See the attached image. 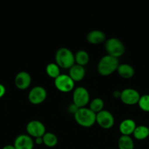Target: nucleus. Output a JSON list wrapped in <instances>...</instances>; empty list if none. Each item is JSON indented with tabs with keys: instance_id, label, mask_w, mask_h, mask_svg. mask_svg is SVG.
Masks as SVG:
<instances>
[{
	"instance_id": "7ed1b4c3",
	"label": "nucleus",
	"mask_w": 149,
	"mask_h": 149,
	"mask_svg": "<svg viewBox=\"0 0 149 149\" xmlns=\"http://www.w3.org/2000/svg\"><path fill=\"white\" fill-rule=\"evenodd\" d=\"M96 114L89 108H80L74 114L75 122L83 127H91L96 123Z\"/></svg>"
},
{
	"instance_id": "ddd939ff",
	"label": "nucleus",
	"mask_w": 149,
	"mask_h": 149,
	"mask_svg": "<svg viewBox=\"0 0 149 149\" xmlns=\"http://www.w3.org/2000/svg\"><path fill=\"white\" fill-rule=\"evenodd\" d=\"M86 40L91 45H100L106 41V36L100 30L91 31L86 36Z\"/></svg>"
},
{
	"instance_id": "b1692460",
	"label": "nucleus",
	"mask_w": 149,
	"mask_h": 149,
	"mask_svg": "<svg viewBox=\"0 0 149 149\" xmlns=\"http://www.w3.org/2000/svg\"><path fill=\"white\" fill-rule=\"evenodd\" d=\"M78 109L79 108L77 107V106H76L74 103H72V104L69 106V111H70V113H73V114H74Z\"/></svg>"
},
{
	"instance_id": "4468645a",
	"label": "nucleus",
	"mask_w": 149,
	"mask_h": 149,
	"mask_svg": "<svg viewBox=\"0 0 149 149\" xmlns=\"http://www.w3.org/2000/svg\"><path fill=\"white\" fill-rule=\"evenodd\" d=\"M68 75L71 77V79L74 82L80 81L84 79L85 76H86V69H85L84 66L74 63L69 69Z\"/></svg>"
},
{
	"instance_id": "c85d7f7f",
	"label": "nucleus",
	"mask_w": 149,
	"mask_h": 149,
	"mask_svg": "<svg viewBox=\"0 0 149 149\" xmlns=\"http://www.w3.org/2000/svg\"><path fill=\"white\" fill-rule=\"evenodd\" d=\"M148 129H149V127H148Z\"/></svg>"
},
{
	"instance_id": "2eb2a0df",
	"label": "nucleus",
	"mask_w": 149,
	"mask_h": 149,
	"mask_svg": "<svg viewBox=\"0 0 149 149\" xmlns=\"http://www.w3.org/2000/svg\"><path fill=\"white\" fill-rule=\"evenodd\" d=\"M136 127L137 125L134 120L131 119H126L120 123L118 128H119V131L121 135L130 136L133 134Z\"/></svg>"
},
{
	"instance_id": "1a4fd4ad",
	"label": "nucleus",
	"mask_w": 149,
	"mask_h": 149,
	"mask_svg": "<svg viewBox=\"0 0 149 149\" xmlns=\"http://www.w3.org/2000/svg\"><path fill=\"white\" fill-rule=\"evenodd\" d=\"M26 132L27 135L32 138L42 137L46 132V128L45 125L42 122L38 120L30 121L26 125Z\"/></svg>"
},
{
	"instance_id": "aec40b11",
	"label": "nucleus",
	"mask_w": 149,
	"mask_h": 149,
	"mask_svg": "<svg viewBox=\"0 0 149 149\" xmlns=\"http://www.w3.org/2000/svg\"><path fill=\"white\" fill-rule=\"evenodd\" d=\"M43 144L47 147L53 148L55 147L58 143V138L56 135L52 132H45L42 136Z\"/></svg>"
},
{
	"instance_id": "9b49d317",
	"label": "nucleus",
	"mask_w": 149,
	"mask_h": 149,
	"mask_svg": "<svg viewBox=\"0 0 149 149\" xmlns=\"http://www.w3.org/2000/svg\"><path fill=\"white\" fill-rule=\"evenodd\" d=\"M15 85L21 90L29 88L32 83V77L26 71H20L15 77Z\"/></svg>"
},
{
	"instance_id": "6ab92c4d",
	"label": "nucleus",
	"mask_w": 149,
	"mask_h": 149,
	"mask_svg": "<svg viewBox=\"0 0 149 149\" xmlns=\"http://www.w3.org/2000/svg\"><path fill=\"white\" fill-rule=\"evenodd\" d=\"M89 55L86 51L79 50L74 54V61L77 65L85 66L89 62Z\"/></svg>"
},
{
	"instance_id": "bb28decb",
	"label": "nucleus",
	"mask_w": 149,
	"mask_h": 149,
	"mask_svg": "<svg viewBox=\"0 0 149 149\" xmlns=\"http://www.w3.org/2000/svg\"><path fill=\"white\" fill-rule=\"evenodd\" d=\"M121 91L115 90V91H114L113 93H112V95H113V97H115V98L120 99V97H121Z\"/></svg>"
},
{
	"instance_id": "f8f14e48",
	"label": "nucleus",
	"mask_w": 149,
	"mask_h": 149,
	"mask_svg": "<svg viewBox=\"0 0 149 149\" xmlns=\"http://www.w3.org/2000/svg\"><path fill=\"white\" fill-rule=\"evenodd\" d=\"M13 146L15 149H33L34 141L29 135L22 134L16 137Z\"/></svg>"
},
{
	"instance_id": "393cba45",
	"label": "nucleus",
	"mask_w": 149,
	"mask_h": 149,
	"mask_svg": "<svg viewBox=\"0 0 149 149\" xmlns=\"http://www.w3.org/2000/svg\"><path fill=\"white\" fill-rule=\"evenodd\" d=\"M5 93H6L5 87H4L3 84H0V98H1V97L4 95Z\"/></svg>"
},
{
	"instance_id": "f257e3e1",
	"label": "nucleus",
	"mask_w": 149,
	"mask_h": 149,
	"mask_svg": "<svg viewBox=\"0 0 149 149\" xmlns=\"http://www.w3.org/2000/svg\"><path fill=\"white\" fill-rule=\"evenodd\" d=\"M118 65V58L106 55L99 60L97 64V71L102 77H108L117 71Z\"/></svg>"
},
{
	"instance_id": "0eeeda50",
	"label": "nucleus",
	"mask_w": 149,
	"mask_h": 149,
	"mask_svg": "<svg viewBox=\"0 0 149 149\" xmlns=\"http://www.w3.org/2000/svg\"><path fill=\"white\" fill-rule=\"evenodd\" d=\"M47 98V90L42 86H35L28 95L29 101L33 105H39Z\"/></svg>"
},
{
	"instance_id": "f03ea898",
	"label": "nucleus",
	"mask_w": 149,
	"mask_h": 149,
	"mask_svg": "<svg viewBox=\"0 0 149 149\" xmlns=\"http://www.w3.org/2000/svg\"><path fill=\"white\" fill-rule=\"evenodd\" d=\"M56 63L61 68L70 69L74 63V54L67 47L59 48L55 55Z\"/></svg>"
},
{
	"instance_id": "5701e85b",
	"label": "nucleus",
	"mask_w": 149,
	"mask_h": 149,
	"mask_svg": "<svg viewBox=\"0 0 149 149\" xmlns=\"http://www.w3.org/2000/svg\"><path fill=\"white\" fill-rule=\"evenodd\" d=\"M137 104L142 111L149 112V95H144L143 96H140Z\"/></svg>"
},
{
	"instance_id": "423d86ee",
	"label": "nucleus",
	"mask_w": 149,
	"mask_h": 149,
	"mask_svg": "<svg viewBox=\"0 0 149 149\" xmlns=\"http://www.w3.org/2000/svg\"><path fill=\"white\" fill-rule=\"evenodd\" d=\"M74 81L68 74H60L54 79V85L61 93H69L74 89Z\"/></svg>"
},
{
	"instance_id": "39448f33",
	"label": "nucleus",
	"mask_w": 149,
	"mask_h": 149,
	"mask_svg": "<svg viewBox=\"0 0 149 149\" xmlns=\"http://www.w3.org/2000/svg\"><path fill=\"white\" fill-rule=\"evenodd\" d=\"M90 102V95L84 87H77L74 89L72 93V103L80 108L86 107Z\"/></svg>"
},
{
	"instance_id": "6e6552de",
	"label": "nucleus",
	"mask_w": 149,
	"mask_h": 149,
	"mask_svg": "<svg viewBox=\"0 0 149 149\" xmlns=\"http://www.w3.org/2000/svg\"><path fill=\"white\" fill-rule=\"evenodd\" d=\"M96 123L102 129L109 130L113 127L115 119L110 112L107 110H102L96 113Z\"/></svg>"
},
{
	"instance_id": "412c9836",
	"label": "nucleus",
	"mask_w": 149,
	"mask_h": 149,
	"mask_svg": "<svg viewBox=\"0 0 149 149\" xmlns=\"http://www.w3.org/2000/svg\"><path fill=\"white\" fill-rule=\"evenodd\" d=\"M105 102L100 97H95L91 102H89V109L96 114L99 112L104 110Z\"/></svg>"
},
{
	"instance_id": "a878e982",
	"label": "nucleus",
	"mask_w": 149,
	"mask_h": 149,
	"mask_svg": "<svg viewBox=\"0 0 149 149\" xmlns=\"http://www.w3.org/2000/svg\"><path fill=\"white\" fill-rule=\"evenodd\" d=\"M34 144H37V145H42V144H43V139H42V137L34 138Z\"/></svg>"
},
{
	"instance_id": "cd10ccee",
	"label": "nucleus",
	"mask_w": 149,
	"mask_h": 149,
	"mask_svg": "<svg viewBox=\"0 0 149 149\" xmlns=\"http://www.w3.org/2000/svg\"><path fill=\"white\" fill-rule=\"evenodd\" d=\"M2 149H15V148L14 146L13 145H7L5 146H4Z\"/></svg>"
},
{
	"instance_id": "20e7f679",
	"label": "nucleus",
	"mask_w": 149,
	"mask_h": 149,
	"mask_svg": "<svg viewBox=\"0 0 149 149\" xmlns=\"http://www.w3.org/2000/svg\"><path fill=\"white\" fill-rule=\"evenodd\" d=\"M105 49L107 55L118 58L125 52V46L121 40L115 37L106 39L105 42Z\"/></svg>"
},
{
	"instance_id": "9d476101",
	"label": "nucleus",
	"mask_w": 149,
	"mask_h": 149,
	"mask_svg": "<svg viewBox=\"0 0 149 149\" xmlns=\"http://www.w3.org/2000/svg\"><path fill=\"white\" fill-rule=\"evenodd\" d=\"M140 98V95L136 90L132 88L124 89L121 91L120 100L127 106H134L137 104Z\"/></svg>"
},
{
	"instance_id": "dca6fc26",
	"label": "nucleus",
	"mask_w": 149,
	"mask_h": 149,
	"mask_svg": "<svg viewBox=\"0 0 149 149\" xmlns=\"http://www.w3.org/2000/svg\"><path fill=\"white\" fill-rule=\"evenodd\" d=\"M116 71L118 75L124 79H130L134 75V68L128 63L119 64Z\"/></svg>"
},
{
	"instance_id": "4be33fe9",
	"label": "nucleus",
	"mask_w": 149,
	"mask_h": 149,
	"mask_svg": "<svg viewBox=\"0 0 149 149\" xmlns=\"http://www.w3.org/2000/svg\"><path fill=\"white\" fill-rule=\"evenodd\" d=\"M45 71H46V74L48 77L54 79L61 74L60 67L56 63H51L48 64L46 68H45Z\"/></svg>"
},
{
	"instance_id": "f3484780",
	"label": "nucleus",
	"mask_w": 149,
	"mask_h": 149,
	"mask_svg": "<svg viewBox=\"0 0 149 149\" xmlns=\"http://www.w3.org/2000/svg\"><path fill=\"white\" fill-rule=\"evenodd\" d=\"M118 149H134V143L132 138L129 135H122L118 141Z\"/></svg>"
},
{
	"instance_id": "a211bd4d",
	"label": "nucleus",
	"mask_w": 149,
	"mask_h": 149,
	"mask_svg": "<svg viewBox=\"0 0 149 149\" xmlns=\"http://www.w3.org/2000/svg\"><path fill=\"white\" fill-rule=\"evenodd\" d=\"M132 135H134V138L138 141H143V140L146 139L149 136L148 127L144 126V125L137 126Z\"/></svg>"
}]
</instances>
